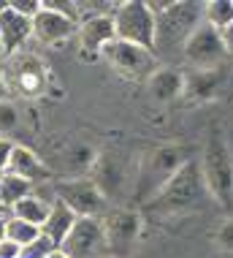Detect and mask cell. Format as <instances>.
<instances>
[{
    "label": "cell",
    "instance_id": "cell-1",
    "mask_svg": "<svg viewBox=\"0 0 233 258\" xmlns=\"http://www.w3.org/2000/svg\"><path fill=\"white\" fill-rule=\"evenodd\" d=\"M209 199L211 196L206 190V182H203L201 163L195 158H190L187 163L149 199V207L158 209V212H163V215H185L190 209L206 207Z\"/></svg>",
    "mask_w": 233,
    "mask_h": 258
},
{
    "label": "cell",
    "instance_id": "cell-2",
    "mask_svg": "<svg viewBox=\"0 0 233 258\" xmlns=\"http://www.w3.org/2000/svg\"><path fill=\"white\" fill-rule=\"evenodd\" d=\"M154 14V54L182 49L193 30L203 22V3L187 0H168V3H149Z\"/></svg>",
    "mask_w": 233,
    "mask_h": 258
},
{
    "label": "cell",
    "instance_id": "cell-3",
    "mask_svg": "<svg viewBox=\"0 0 233 258\" xmlns=\"http://www.w3.org/2000/svg\"><path fill=\"white\" fill-rule=\"evenodd\" d=\"M201 174L206 182L209 196L222 207L233 204V152L230 144L225 139L222 128H211L203 144V155H201Z\"/></svg>",
    "mask_w": 233,
    "mask_h": 258
},
{
    "label": "cell",
    "instance_id": "cell-4",
    "mask_svg": "<svg viewBox=\"0 0 233 258\" xmlns=\"http://www.w3.org/2000/svg\"><path fill=\"white\" fill-rule=\"evenodd\" d=\"M190 160V152L179 144H160L144 155V163L138 169V196L149 201L176 171Z\"/></svg>",
    "mask_w": 233,
    "mask_h": 258
},
{
    "label": "cell",
    "instance_id": "cell-5",
    "mask_svg": "<svg viewBox=\"0 0 233 258\" xmlns=\"http://www.w3.org/2000/svg\"><path fill=\"white\" fill-rule=\"evenodd\" d=\"M114 36L154 52V14L144 0H125L114 11Z\"/></svg>",
    "mask_w": 233,
    "mask_h": 258
},
{
    "label": "cell",
    "instance_id": "cell-6",
    "mask_svg": "<svg viewBox=\"0 0 233 258\" xmlns=\"http://www.w3.org/2000/svg\"><path fill=\"white\" fill-rule=\"evenodd\" d=\"M54 196L76 218H103V212L109 209V201H106L103 190L90 177L60 179V182H54Z\"/></svg>",
    "mask_w": 233,
    "mask_h": 258
},
{
    "label": "cell",
    "instance_id": "cell-7",
    "mask_svg": "<svg viewBox=\"0 0 233 258\" xmlns=\"http://www.w3.org/2000/svg\"><path fill=\"white\" fill-rule=\"evenodd\" d=\"M101 57L125 79H149L154 74V62H158V54L152 49H144L138 44H128L119 38L103 46Z\"/></svg>",
    "mask_w": 233,
    "mask_h": 258
},
{
    "label": "cell",
    "instance_id": "cell-8",
    "mask_svg": "<svg viewBox=\"0 0 233 258\" xmlns=\"http://www.w3.org/2000/svg\"><path fill=\"white\" fill-rule=\"evenodd\" d=\"M101 223H103V231H106V253L117 255V258H128L130 247L136 245V239L141 234L138 212L125 209V207L106 209Z\"/></svg>",
    "mask_w": 233,
    "mask_h": 258
},
{
    "label": "cell",
    "instance_id": "cell-9",
    "mask_svg": "<svg viewBox=\"0 0 233 258\" xmlns=\"http://www.w3.org/2000/svg\"><path fill=\"white\" fill-rule=\"evenodd\" d=\"M6 74V85H9V93L25 95V98H38L46 90V68L44 62L33 54H14L9 57V66H3Z\"/></svg>",
    "mask_w": 233,
    "mask_h": 258
},
{
    "label": "cell",
    "instance_id": "cell-10",
    "mask_svg": "<svg viewBox=\"0 0 233 258\" xmlns=\"http://www.w3.org/2000/svg\"><path fill=\"white\" fill-rule=\"evenodd\" d=\"M70 258H101L106 255V231L101 218H79L60 245Z\"/></svg>",
    "mask_w": 233,
    "mask_h": 258
},
{
    "label": "cell",
    "instance_id": "cell-11",
    "mask_svg": "<svg viewBox=\"0 0 233 258\" xmlns=\"http://www.w3.org/2000/svg\"><path fill=\"white\" fill-rule=\"evenodd\" d=\"M182 54L195 62L198 68H214L217 62L225 60V44H222V33L214 30V27H209L206 22H201L198 27L193 30V36L185 41V46H182Z\"/></svg>",
    "mask_w": 233,
    "mask_h": 258
},
{
    "label": "cell",
    "instance_id": "cell-12",
    "mask_svg": "<svg viewBox=\"0 0 233 258\" xmlns=\"http://www.w3.org/2000/svg\"><path fill=\"white\" fill-rule=\"evenodd\" d=\"M79 52L84 57H101L103 46L114 41V14H95L79 22Z\"/></svg>",
    "mask_w": 233,
    "mask_h": 258
},
{
    "label": "cell",
    "instance_id": "cell-13",
    "mask_svg": "<svg viewBox=\"0 0 233 258\" xmlns=\"http://www.w3.org/2000/svg\"><path fill=\"white\" fill-rule=\"evenodd\" d=\"M76 30H79L76 19L49 9L44 3H41V11L33 17V38H38L41 44H60V41L73 36Z\"/></svg>",
    "mask_w": 233,
    "mask_h": 258
},
{
    "label": "cell",
    "instance_id": "cell-14",
    "mask_svg": "<svg viewBox=\"0 0 233 258\" xmlns=\"http://www.w3.org/2000/svg\"><path fill=\"white\" fill-rule=\"evenodd\" d=\"M33 38V19L22 17L11 9L9 3L0 11V44H3L6 57L19 54V49L25 46V41Z\"/></svg>",
    "mask_w": 233,
    "mask_h": 258
},
{
    "label": "cell",
    "instance_id": "cell-15",
    "mask_svg": "<svg viewBox=\"0 0 233 258\" xmlns=\"http://www.w3.org/2000/svg\"><path fill=\"white\" fill-rule=\"evenodd\" d=\"M185 76L176 68H154V74L146 79V93L154 103H171L179 95H185Z\"/></svg>",
    "mask_w": 233,
    "mask_h": 258
},
{
    "label": "cell",
    "instance_id": "cell-16",
    "mask_svg": "<svg viewBox=\"0 0 233 258\" xmlns=\"http://www.w3.org/2000/svg\"><path fill=\"white\" fill-rule=\"evenodd\" d=\"M9 171L17 174V177L27 179L33 187L35 185H44L49 179V169L30 147H22V144H14L11 150V160H9Z\"/></svg>",
    "mask_w": 233,
    "mask_h": 258
},
{
    "label": "cell",
    "instance_id": "cell-17",
    "mask_svg": "<svg viewBox=\"0 0 233 258\" xmlns=\"http://www.w3.org/2000/svg\"><path fill=\"white\" fill-rule=\"evenodd\" d=\"M79 220L70 209L62 204V201H57L54 199V204H52V209H49V218H46V223L41 226V234H46L49 239L54 242V245H62L65 242V236L70 234V228H73V223Z\"/></svg>",
    "mask_w": 233,
    "mask_h": 258
},
{
    "label": "cell",
    "instance_id": "cell-18",
    "mask_svg": "<svg viewBox=\"0 0 233 258\" xmlns=\"http://www.w3.org/2000/svg\"><path fill=\"white\" fill-rule=\"evenodd\" d=\"M52 204H54V201H46V199H41V196H35V193H30V196L22 199L17 207L11 209V215L41 228V226L46 223V218H49V209H52Z\"/></svg>",
    "mask_w": 233,
    "mask_h": 258
},
{
    "label": "cell",
    "instance_id": "cell-19",
    "mask_svg": "<svg viewBox=\"0 0 233 258\" xmlns=\"http://www.w3.org/2000/svg\"><path fill=\"white\" fill-rule=\"evenodd\" d=\"M30 193H33V185L27 182V179L17 177V174H11V171H6L3 177H0V204L9 209V212L22 199L30 196Z\"/></svg>",
    "mask_w": 233,
    "mask_h": 258
},
{
    "label": "cell",
    "instance_id": "cell-20",
    "mask_svg": "<svg viewBox=\"0 0 233 258\" xmlns=\"http://www.w3.org/2000/svg\"><path fill=\"white\" fill-rule=\"evenodd\" d=\"M203 22L214 30H225L233 25V0H209L203 3Z\"/></svg>",
    "mask_w": 233,
    "mask_h": 258
},
{
    "label": "cell",
    "instance_id": "cell-21",
    "mask_svg": "<svg viewBox=\"0 0 233 258\" xmlns=\"http://www.w3.org/2000/svg\"><path fill=\"white\" fill-rule=\"evenodd\" d=\"M38 234H41L38 226H33V223H25V220L14 218V215H9V220H6V239L17 242L19 247L30 245V242H33Z\"/></svg>",
    "mask_w": 233,
    "mask_h": 258
},
{
    "label": "cell",
    "instance_id": "cell-22",
    "mask_svg": "<svg viewBox=\"0 0 233 258\" xmlns=\"http://www.w3.org/2000/svg\"><path fill=\"white\" fill-rule=\"evenodd\" d=\"M19 125V111L11 101H0V139H9Z\"/></svg>",
    "mask_w": 233,
    "mask_h": 258
},
{
    "label": "cell",
    "instance_id": "cell-23",
    "mask_svg": "<svg viewBox=\"0 0 233 258\" xmlns=\"http://www.w3.org/2000/svg\"><path fill=\"white\" fill-rule=\"evenodd\" d=\"M93 160H95L93 147H70V150H65V163H68V169H73V171H84Z\"/></svg>",
    "mask_w": 233,
    "mask_h": 258
},
{
    "label": "cell",
    "instance_id": "cell-24",
    "mask_svg": "<svg viewBox=\"0 0 233 258\" xmlns=\"http://www.w3.org/2000/svg\"><path fill=\"white\" fill-rule=\"evenodd\" d=\"M54 247H57V245H54L46 234H38L30 245L22 247V255H19V258H49V253H52Z\"/></svg>",
    "mask_w": 233,
    "mask_h": 258
},
{
    "label": "cell",
    "instance_id": "cell-25",
    "mask_svg": "<svg viewBox=\"0 0 233 258\" xmlns=\"http://www.w3.org/2000/svg\"><path fill=\"white\" fill-rule=\"evenodd\" d=\"M11 9L17 11V14H22V17H27V19H33L35 14L41 11V3L38 0H11Z\"/></svg>",
    "mask_w": 233,
    "mask_h": 258
},
{
    "label": "cell",
    "instance_id": "cell-26",
    "mask_svg": "<svg viewBox=\"0 0 233 258\" xmlns=\"http://www.w3.org/2000/svg\"><path fill=\"white\" fill-rule=\"evenodd\" d=\"M11 150H14V142H11V139H0V177H3L6 171H9Z\"/></svg>",
    "mask_w": 233,
    "mask_h": 258
},
{
    "label": "cell",
    "instance_id": "cell-27",
    "mask_svg": "<svg viewBox=\"0 0 233 258\" xmlns=\"http://www.w3.org/2000/svg\"><path fill=\"white\" fill-rule=\"evenodd\" d=\"M19 255H22V247L17 242H11V239L0 242V258H19Z\"/></svg>",
    "mask_w": 233,
    "mask_h": 258
},
{
    "label": "cell",
    "instance_id": "cell-28",
    "mask_svg": "<svg viewBox=\"0 0 233 258\" xmlns=\"http://www.w3.org/2000/svg\"><path fill=\"white\" fill-rule=\"evenodd\" d=\"M220 245H225V247H233V223H225V226L220 228Z\"/></svg>",
    "mask_w": 233,
    "mask_h": 258
},
{
    "label": "cell",
    "instance_id": "cell-29",
    "mask_svg": "<svg viewBox=\"0 0 233 258\" xmlns=\"http://www.w3.org/2000/svg\"><path fill=\"white\" fill-rule=\"evenodd\" d=\"M222 44H225V52L233 54V25L222 30Z\"/></svg>",
    "mask_w": 233,
    "mask_h": 258
},
{
    "label": "cell",
    "instance_id": "cell-30",
    "mask_svg": "<svg viewBox=\"0 0 233 258\" xmlns=\"http://www.w3.org/2000/svg\"><path fill=\"white\" fill-rule=\"evenodd\" d=\"M0 101H9V85H6V74H3V66H0Z\"/></svg>",
    "mask_w": 233,
    "mask_h": 258
},
{
    "label": "cell",
    "instance_id": "cell-31",
    "mask_svg": "<svg viewBox=\"0 0 233 258\" xmlns=\"http://www.w3.org/2000/svg\"><path fill=\"white\" fill-rule=\"evenodd\" d=\"M49 258H70V255H68L65 250H62V247H54L52 253H49Z\"/></svg>",
    "mask_w": 233,
    "mask_h": 258
},
{
    "label": "cell",
    "instance_id": "cell-32",
    "mask_svg": "<svg viewBox=\"0 0 233 258\" xmlns=\"http://www.w3.org/2000/svg\"><path fill=\"white\" fill-rule=\"evenodd\" d=\"M6 220H9V215H0V242L6 239Z\"/></svg>",
    "mask_w": 233,
    "mask_h": 258
},
{
    "label": "cell",
    "instance_id": "cell-33",
    "mask_svg": "<svg viewBox=\"0 0 233 258\" xmlns=\"http://www.w3.org/2000/svg\"><path fill=\"white\" fill-rule=\"evenodd\" d=\"M3 60H6V52H3V44H0V66H3Z\"/></svg>",
    "mask_w": 233,
    "mask_h": 258
},
{
    "label": "cell",
    "instance_id": "cell-34",
    "mask_svg": "<svg viewBox=\"0 0 233 258\" xmlns=\"http://www.w3.org/2000/svg\"><path fill=\"white\" fill-rule=\"evenodd\" d=\"M0 215H11V212H9V209H6L3 204H0Z\"/></svg>",
    "mask_w": 233,
    "mask_h": 258
},
{
    "label": "cell",
    "instance_id": "cell-35",
    "mask_svg": "<svg viewBox=\"0 0 233 258\" xmlns=\"http://www.w3.org/2000/svg\"><path fill=\"white\" fill-rule=\"evenodd\" d=\"M101 258H117V255H109V253H106V255H101Z\"/></svg>",
    "mask_w": 233,
    "mask_h": 258
}]
</instances>
